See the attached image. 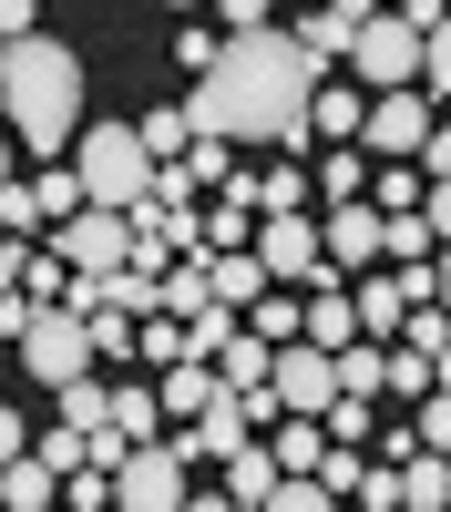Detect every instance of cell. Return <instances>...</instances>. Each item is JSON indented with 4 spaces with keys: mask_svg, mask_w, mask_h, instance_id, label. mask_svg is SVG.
Wrapping results in <instances>:
<instances>
[{
    "mask_svg": "<svg viewBox=\"0 0 451 512\" xmlns=\"http://www.w3.org/2000/svg\"><path fill=\"white\" fill-rule=\"evenodd\" d=\"M0 123L21 134V154L82 144V62H72V41H11L0 52Z\"/></svg>",
    "mask_w": 451,
    "mask_h": 512,
    "instance_id": "2",
    "label": "cell"
},
{
    "mask_svg": "<svg viewBox=\"0 0 451 512\" xmlns=\"http://www.w3.org/2000/svg\"><path fill=\"white\" fill-rule=\"evenodd\" d=\"M421 451H451V390L421 400Z\"/></svg>",
    "mask_w": 451,
    "mask_h": 512,
    "instance_id": "44",
    "label": "cell"
},
{
    "mask_svg": "<svg viewBox=\"0 0 451 512\" xmlns=\"http://www.w3.org/2000/svg\"><path fill=\"white\" fill-rule=\"evenodd\" d=\"M308 349L349 359L359 349V308H349V277H308Z\"/></svg>",
    "mask_w": 451,
    "mask_h": 512,
    "instance_id": "13",
    "label": "cell"
},
{
    "mask_svg": "<svg viewBox=\"0 0 451 512\" xmlns=\"http://www.w3.org/2000/svg\"><path fill=\"white\" fill-rule=\"evenodd\" d=\"M226 31H236V41H257V31H277V21H267V0H226Z\"/></svg>",
    "mask_w": 451,
    "mask_h": 512,
    "instance_id": "46",
    "label": "cell"
},
{
    "mask_svg": "<svg viewBox=\"0 0 451 512\" xmlns=\"http://www.w3.org/2000/svg\"><path fill=\"white\" fill-rule=\"evenodd\" d=\"M359 502H369V512H400V461H369V472H359Z\"/></svg>",
    "mask_w": 451,
    "mask_h": 512,
    "instance_id": "41",
    "label": "cell"
},
{
    "mask_svg": "<svg viewBox=\"0 0 451 512\" xmlns=\"http://www.w3.org/2000/svg\"><path fill=\"white\" fill-rule=\"evenodd\" d=\"M205 277H216V308H257V297H267V267H257V256H205Z\"/></svg>",
    "mask_w": 451,
    "mask_h": 512,
    "instance_id": "23",
    "label": "cell"
},
{
    "mask_svg": "<svg viewBox=\"0 0 451 512\" xmlns=\"http://www.w3.org/2000/svg\"><path fill=\"white\" fill-rule=\"evenodd\" d=\"M431 390H451V349H441V359H431Z\"/></svg>",
    "mask_w": 451,
    "mask_h": 512,
    "instance_id": "52",
    "label": "cell"
},
{
    "mask_svg": "<svg viewBox=\"0 0 451 512\" xmlns=\"http://www.w3.org/2000/svg\"><path fill=\"white\" fill-rule=\"evenodd\" d=\"M185 502H195L185 492V441H154L113 472V512H185Z\"/></svg>",
    "mask_w": 451,
    "mask_h": 512,
    "instance_id": "8",
    "label": "cell"
},
{
    "mask_svg": "<svg viewBox=\"0 0 451 512\" xmlns=\"http://www.w3.org/2000/svg\"><path fill=\"white\" fill-rule=\"evenodd\" d=\"M339 390H349V400H369V390H390V349H380V338H359V349L339 359Z\"/></svg>",
    "mask_w": 451,
    "mask_h": 512,
    "instance_id": "30",
    "label": "cell"
},
{
    "mask_svg": "<svg viewBox=\"0 0 451 512\" xmlns=\"http://www.w3.org/2000/svg\"><path fill=\"white\" fill-rule=\"evenodd\" d=\"M72 175H82V195H93L103 216H123V226H134L144 205H154V185H164V164L144 154V134H134V123H93V134L72 144Z\"/></svg>",
    "mask_w": 451,
    "mask_h": 512,
    "instance_id": "3",
    "label": "cell"
},
{
    "mask_svg": "<svg viewBox=\"0 0 451 512\" xmlns=\"http://www.w3.org/2000/svg\"><path fill=\"white\" fill-rule=\"evenodd\" d=\"M421 216H431V246H451V185H431V195H421Z\"/></svg>",
    "mask_w": 451,
    "mask_h": 512,
    "instance_id": "48",
    "label": "cell"
},
{
    "mask_svg": "<svg viewBox=\"0 0 451 512\" xmlns=\"http://www.w3.org/2000/svg\"><path fill=\"white\" fill-rule=\"evenodd\" d=\"M0 502H11V512H62V472H41V451H31V461L0 472Z\"/></svg>",
    "mask_w": 451,
    "mask_h": 512,
    "instance_id": "22",
    "label": "cell"
},
{
    "mask_svg": "<svg viewBox=\"0 0 451 512\" xmlns=\"http://www.w3.org/2000/svg\"><path fill=\"white\" fill-rule=\"evenodd\" d=\"M349 82L369 103H380V93H421V31H410L400 11H380L359 31V52H349Z\"/></svg>",
    "mask_w": 451,
    "mask_h": 512,
    "instance_id": "5",
    "label": "cell"
},
{
    "mask_svg": "<svg viewBox=\"0 0 451 512\" xmlns=\"http://www.w3.org/2000/svg\"><path fill=\"white\" fill-rule=\"evenodd\" d=\"M328 205H369V154H359V144L318 164V216H328Z\"/></svg>",
    "mask_w": 451,
    "mask_h": 512,
    "instance_id": "25",
    "label": "cell"
},
{
    "mask_svg": "<svg viewBox=\"0 0 451 512\" xmlns=\"http://www.w3.org/2000/svg\"><path fill=\"white\" fill-rule=\"evenodd\" d=\"M185 512H236V502H226V492H195V502H185Z\"/></svg>",
    "mask_w": 451,
    "mask_h": 512,
    "instance_id": "50",
    "label": "cell"
},
{
    "mask_svg": "<svg viewBox=\"0 0 451 512\" xmlns=\"http://www.w3.org/2000/svg\"><path fill=\"white\" fill-rule=\"evenodd\" d=\"M267 390H277V410H287V420H328V410L349 400V390H339V359H328V349H308V338H298V349H277Z\"/></svg>",
    "mask_w": 451,
    "mask_h": 512,
    "instance_id": "7",
    "label": "cell"
},
{
    "mask_svg": "<svg viewBox=\"0 0 451 512\" xmlns=\"http://www.w3.org/2000/svg\"><path fill=\"white\" fill-rule=\"evenodd\" d=\"M257 267H267V287H308V277H328L318 216H267V226H257Z\"/></svg>",
    "mask_w": 451,
    "mask_h": 512,
    "instance_id": "11",
    "label": "cell"
},
{
    "mask_svg": "<svg viewBox=\"0 0 451 512\" xmlns=\"http://www.w3.org/2000/svg\"><path fill=\"white\" fill-rule=\"evenodd\" d=\"M267 451H277V472H287V482H318L339 441H328V420H277V431H267Z\"/></svg>",
    "mask_w": 451,
    "mask_h": 512,
    "instance_id": "15",
    "label": "cell"
},
{
    "mask_svg": "<svg viewBox=\"0 0 451 512\" xmlns=\"http://www.w3.org/2000/svg\"><path fill=\"white\" fill-rule=\"evenodd\" d=\"M431 297H441V318H451V246L431 256Z\"/></svg>",
    "mask_w": 451,
    "mask_h": 512,
    "instance_id": "49",
    "label": "cell"
},
{
    "mask_svg": "<svg viewBox=\"0 0 451 512\" xmlns=\"http://www.w3.org/2000/svg\"><path fill=\"white\" fill-rule=\"evenodd\" d=\"M175 62H185V82H205V72L226 62V41L205 31V21H185V31H175Z\"/></svg>",
    "mask_w": 451,
    "mask_h": 512,
    "instance_id": "35",
    "label": "cell"
},
{
    "mask_svg": "<svg viewBox=\"0 0 451 512\" xmlns=\"http://www.w3.org/2000/svg\"><path fill=\"white\" fill-rule=\"evenodd\" d=\"M154 431H164V400L154 390H113V441L123 451H154Z\"/></svg>",
    "mask_w": 451,
    "mask_h": 512,
    "instance_id": "26",
    "label": "cell"
},
{
    "mask_svg": "<svg viewBox=\"0 0 451 512\" xmlns=\"http://www.w3.org/2000/svg\"><path fill=\"white\" fill-rule=\"evenodd\" d=\"M62 431H82V441L113 431V390H103V379H72V390H62Z\"/></svg>",
    "mask_w": 451,
    "mask_h": 512,
    "instance_id": "27",
    "label": "cell"
},
{
    "mask_svg": "<svg viewBox=\"0 0 451 512\" xmlns=\"http://www.w3.org/2000/svg\"><path fill=\"white\" fill-rule=\"evenodd\" d=\"M154 400H164V420H185V431H195V420L226 400V379H216V369H164V390H154Z\"/></svg>",
    "mask_w": 451,
    "mask_h": 512,
    "instance_id": "18",
    "label": "cell"
},
{
    "mask_svg": "<svg viewBox=\"0 0 451 512\" xmlns=\"http://www.w3.org/2000/svg\"><path fill=\"white\" fill-rule=\"evenodd\" d=\"M11 185H21V175H11V134H0V195H11Z\"/></svg>",
    "mask_w": 451,
    "mask_h": 512,
    "instance_id": "51",
    "label": "cell"
},
{
    "mask_svg": "<svg viewBox=\"0 0 451 512\" xmlns=\"http://www.w3.org/2000/svg\"><path fill=\"white\" fill-rule=\"evenodd\" d=\"M267 369H277V349H267V338H236V349L216 359V379H226V400H257V390H267Z\"/></svg>",
    "mask_w": 451,
    "mask_h": 512,
    "instance_id": "24",
    "label": "cell"
},
{
    "mask_svg": "<svg viewBox=\"0 0 451 512\" xmlns=\"http://www.w3.org/2000/svg\"><path fill=\"white\" fill-rule=\"evenodd\" d=\"M421 93L431 103H451V11L431 21V41H421Z\"/></svg>",
    "mask_w": 451,
    "mask_h": 512,
    "instance_id": "34",
    "label": "cell"
},
{
    "mask_svg": "<svg viewBox=\"0 0 451 512\" xmlns=\"http://www.w3.org/2000/svg\"><path fill=\"white\" fill-rule=\"evenodd\" d=\"M113 502V472H103V461H93V472H72L62 482V512H103Z\"/></svg>",
    "mask_w": 451,
    "mask_h": 512,
    "instance_id": "38",
    "label": "cell"
},
{
    "mask_svg": "<svg viewBox=\"0 0 451 512\" xmlns=\"http://www.w3.org/2000/svg\"><path fill=\"white\" fill-rule=\"evenodd\" d=\"M431 216H390V267H431Z\"/></svg>",
    "mask_w": 451,
    "mask_h": 512,
    "instance_id": "36",
    "label": "cell"
},
{
    "mask_svg": "<svg viewBox=\"0 0 451 512\" xmlns=\"http://www.w3.org/2000/svg\"><path fill=\"white\" fill-rule=\"evenodd\" d=\"M134 134H144V154H154V164H185V144H195V123H185V113H144Z\"/></svg>",
    "mask_w": 451,
    "mask_h": 512,
    "instance_id": "31",
    "label": "cell"
},
{
    "mask_svg": "<svg viewBox=\"0 0 451 512\" xmlns=\"http://www.w3.org/2000/svg\"><path fill=\"white\" fill-rule=\"evenodd\" d=\"M82 205H93V195H82V175H72V164H41L31 185H11V195H0V236H31V226H52V236H62Z\"/></svg>",
    "mask_w": 451,
    "mask_h": 512,
    "instance_id": "6",
    "label": "cell"
},
{
    "mask_svg": "<svg viewBox=\"0 0 451 512\" xmlns=\"http://www.w3.org/2000/svg\"><path fill=\"white\" fill-rule=\"evenodd\" d=\"M277 482H287V472H277V451H267V441L226 461V502H236V512H267V492H277Z\"/></svg>",
    "mask_w": 451,
    "mask_h": 512,
    "instance_id": "19",
    "label": "cell"
},
{
    "mask_svg": "<svg viewBox=\"0 0 451 512\" xmlns=\"http://www.w3.org/2000/svg\"><path fill=\"white\" fill-rule=\"evenodd\" d=\"M369 21H380V11H359V0H328V11L298 21V52L328 72V62H349V52H359V31H369Z\"/></svg>",
    "mask_w": 451,
    "mask_h": 512,
    "instance_id": "14",
    "label": "cell"
},
{
    "mask_svg": "<svg viewBox=\"0 0 451 512\" xmlns=\"http://www.w3.org/2000/svg\"><path fill=\"white\" fill-rule=\"evenodd\" d=\"M308 195H318L308 164H267V175H257V205H267V216H308Z\"/></svg>",
    "mask_w": 451,
    "mask_h": 512,
    "instance_id": "28",
    "label": "cell"
},
{
    "mask_svg": "<svg viewBox=\"0 0 451 512\" xmlns=\"http://www.w3.org/2000/svg\"><path fill=\"white\" fill-rule=\"evenodd\" d=\"M421 164H390V175H369V205H380V216H421Z\"/></svg>",
    "mask_w": 451,
    "mask_h": 512,
    "instance_id": "29",
    "label": "cell"
},
{
    "mask_svg": "<svg viewBox=\"0 0 451 512\" xmlns=\"http://www.w3.org/2000/svg\"><path fill=\"white\" fill-rule=\"evenodd\" d=\"M236 338H246V318H236V308H205V318H185V369H216V359L236 349Z\"/></svg>",
    "mask_w": 451,
    "mask_h": 512,
    "instance_id": "20",
    "label": "cell"
},
{
    "mask_svg": "<svg viewBox=\"0 0 451 512\" xmlns=\"http://www.w3.org/2000/svg\"><path fill=\"white\" fill-rule=\"evenodd\" d=\"M267 512H339V492H328V482H277Z\"/></svg>",
    "mask_w": 451,
    "mask_h": 512,
    "instance_id": "39",
    "label": "cell"
},
{
    "mask_svg": "<svg viewBox=\"0 0 451 512\" xmlns=\"http://www.w3.org/2000/svg\"><path fill=\"white\" fill-rule=\"evenodd\" d=\"M134 338H144L134 318H113V308H103V318H93V359H134Z\"/></svg>",
    "mask_w": 451,
    "mask_h": 512,
    "instance_id": "40",
    "label": "cell"
},
{
    "mask_svg": "<svg viewBox=\"0 0 451 512\" xmlns=\"http://www.w3.org/2000/svg\"><path fill=\"white\" fill-rule=\"evenodd\" d=\"M52 246H62V267H72V277H123V267H134V226L103 216V205H82V216H72Z\"/></svg>",
    "mask_w": 451,
    "mask_h": 512,
    "instance_id": "10",
    "label": "cell"
},
{
    "mask_svg": "<svg viewBox=\"0 0 451 512\" xmlns=\"http://www.w3.org/2000/svg\"><path fill=\"white\" fill-rule=\"evenodd\" d=\"M359 512H369V502H359Z\"/></svg>",
    "mask_w": 451,
    "mask_h": 512,
    "instance_id": "53",
    "label": "cell"
},
{
    "mask_svg": "<svg viewBox=\"0 0 451 512\" xmlns=\"http://www.w3.org/2000/svg\"><path fill=\"white\" fill-rule=\"evenodd\" d=\"M185 175L226 195V185H236V144H216V134H195V144H185Z\"/></svg>",
    "mask_w": 451,
    "mask_h": 512,
    "instance_id": "32",
    "label": "cell"
},
{
    "mask_svg": "<svg viewBox=\"0 0 451 512\" xmlns=\"http://www.w3.org/2000/svg\"><path fill=\"white\" fill-rule=\"evenodd\" d=\"M134 359H144V369H185V318H144Z\"/></svg>",
    "mask_w": 451,
    "mask_h": 512,
    "instance_id": "33",
    "label": "cell"
},
{
    "mask_svg": "<svg viewBox=\"0 0 451 512\" xmlns=\"http://www.w3.org/2000/svg\"><path fill=\"white\" fill-rule=\"evenodd\" d=\"M400 338H410L421 359H441V349H451V318H441V297H431V308H410V328H400Z\"/></svg>",
    "mask_w": 451,
    "mask_h": 512,
    "instance_id": "37",
    "label": "cell"
},
{
    "mask_svg": "<svg viewBox=\"0 0 451 512\" xmlns=\"http://www.w3.org/2000/svg\"><path fill=\"white\" fill-rule=\"evenodd\" d=\"M21 267H31V246H21V236H0V297H21Z\"/></svg>",
    "mask_w": 451,
    "mask_h": 512,
    "instance_id": "47",
    "label": "cell"
},
{
    "mask_svg": "<svg viewBox=\"0 0 451 512\" xmlns=\"http://www.w3.org/2000/svg\"><path fill=\"white\" fill-rule=\"evenodd\" d=\"M236 461V451H257V420H246V400H216V410H205L195 420V431H185V461Z\"/></svg>",
    "mask_w": 451,
    "mask_h": 512,
    "instance_id": "17",
    "label": "cell"
},
{
    "mask_svg": "<svg viewBox=\"0 0 451 512\" xmlns=\"http://www.w3.org/2000/svg\"><path fill=\"white\" fill-rule=\"evenodd\" d=\"M308 134H328V144H359L369 134V93H359V82H318V103H308Z\"/></svg>",
    "mask_w": 451,
    "mask_h": 512,
    "instance_id": "16",
    "label": "cell"
},
{
    "mask_svg": "<svg viewBox=\"0 0 451 512\" xmlns=\"http://www.w3.org/2000/svg\"><path fill=\"white\" fill-rule=\"evenodd\" d=\"M441 134L431 123V93H380L369 103V134H359V154H390V164H421V144Z\"/></svg>",
    "mask_w": 451,
    "mask_h": 512,
    "instance_id": "12",
    "label": "cell"
},
{
    "mask_svg": "<svg viewBox=\"0 0 451 512\" xmlns=\"http://www.w3.org/2000/svg\"><path fill=\"white\" fill-rule=\"evenodd\" d=\"M328 441H339V451H369V400H339V410H328Z\"/></svg>",
    "mask_w": 451,
    "mask_h": 512,
    "instance_id": "42",
    "label": "cell"
},
{
    "mask_svg": "<svg viewBox=\"0 0 451 512\" xmlns=\"http://www.w3.org/2000/svg\"><path fill=\"white\" fill-rule=\"evenodd\" d=\"M31 441H41V431H21V410L0 400V472H11V461H31Z\"/></svg>",
    "mask_w": 451,
    "mask_h": 512,
    "instance_id": "45",
    "label": "cell"
},
{
    "mask_svg": "<svg viewBox=\"0 0 451 512\" xmlns=\"http://www.w3.org/2000/svg\"><path fill=\"white\" fill-rule=\"evenodd\" d=\"M21 369L41 379V390L93 379V318H72V308H31V328H21Z\"/></svg>",
    "mask_w": 451,
    "mask_h": 512,
    "instance_id": "4",
    "label": "cell"
},
{
    "mask_svg": "<svg viewBox=\"0 0 451 512\" xmlns=\"http://www.w3.org/2000/svg\"><path fill=\"white\" fill-rule=\"evenodd\" d=\"M318 62L298 52V31H257V41H226V62L195 82L185 123L216 144H308V103H318Z\"/></svg>",
    "mask_w": 451,
    "mask_h": 512,
    "instance_id": "1",
    "label": "cell"
},
{
    "mask_svg": "<svg viewBox=\"0 0 451 512\" xmlns=\"http://www.w3.org/2000/svg\"><path fill=\"white\" fill-rule=\"evenodd\" d=\"M451 502V461L441 451H410L400 461V512H441Z\"/></svg>",
    "mask_w": 451,
    "mask_h": 512,
    "instance_id": "21",
    "label": "cell"
},
{
    "mask_svg": "<svg viewBox=\"0 0 451 512\" xmlns=\"http://www.w3.org/2000/svg\"><path fill=\"white\" fill-rule=\"evenodd\" d=\"M390 390H410V400H431V359H421V349H390Z\"/></svg>",
    "mask_w": 451,
    "mask_h": 512,
    "instance_id": "43",
    "label": "cell"
},
{
    "mask_svg": "<svg viewBox=\"0 0 451 512\" xmlns=\"http://www.w3.org/2000/svg\"><path fill=\"white\" fill-rule=\"evenodd\" d=\"M318 246H328V277H369L390 256V216H380V205H328Z\"/></svg>",
    "mask_w": 451,
    "mask_h": 512,
    "instance_id": "9",
    "label": "cell"
}]
</instances>
